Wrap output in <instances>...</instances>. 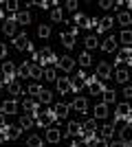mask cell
<instances>
[{
  "mask_svg": "<svg viewBox=\"0 0 132 147\" xmlns=\"http://www.w3.org/2000/svg\"><path fill=\"white\" fill-rule=\"evenodd\" d=\"M29 66H31V77H33V79L42 77V70H44V68L40 66V64H33V61H29Z\"/></svg>",
  "mask_w": 132,
  "mask_h": 147,
  "instance_id": "b9f144b4",
  "label": "cell"
},
{
  "mask_svg": "<svg viewBox=\"0 0 132 147\" xmlns=\"http://www.w3.org/2000/svg\"><path fill=\"white\" fill-rule=\"evenodd\" d=\"M38 37H42V40L51 37V26H49V24H40V26H38Z\"/></svg>",
  "mask_w": 132,
  "mask_h": 147,
  "instance_id": "7bdbcfd3",
  "label": "cell"
},
{
  "mask_svg": "<svg viewBox=\"0 0 132 147\" xmlns=\"http://www.w3.org/2000/svg\"><path fill=\"white\" fill-rule=\"evenodd\" d=\"M110 75H112L110 61H99V64H97V70H95V77L99 81H104V79H110Z\"/></svg>",
  "mask_w": 132,
  "mask_h": 147,
  "instance_id": "52a82bcc",
  "label": "cell"
},
{
  "mask_svg": "<svg viewBox=\"0 0 132 147\" xmlns=\"http://www.w3.org/2000/svg\"><path fill=\"white\" fill-rule=\"evenodd\" d=\"M0 77H2L5 84L16 79V66H13V61H5V64L0 66Z\"/></svg>",
  "mask_w": 132,
  "mask_h": 147,
  "instance_id": "8992f818",
  "label": "cell"
},
{
  "mask_svg": "<svg viewBox=\"0 0 132 147\" xmlns=\"http://www.w3.org/2000/svg\"><path fill=\"white\" fill-rule=\"evenodd\" d=\"M84 127V134H88V132H97V119H86V121L82 123Z\"/></svg>",
  "mask_w": 132,
  "mask_h": 147,
  "instance_id": "d6a6232c",
  "label": "cell"
},
{
  "mask_svg": "<svg viewBox=\"0 0 132 147\" xmlns=\"http://www.w3.org/2000/svg\"><path fill=\"white\" fill-rule=\"evenodd\" d=\"M126 5H128V7H130V9H132V0H128V2H126Z\"/></svg>",
  "mask_w": 132,
  "mask_h": 147,
  "instance_id": "91938a15",
  "label": "cell"
},
{
  "mask_svg": "<svg viewBox=\"0 0 132 147\" xmlns=\"http://www.w3.org/2000/svg\"><path fill=\"white\" fill-rule=\"evenodd\" d=\"M16 77H18V79H29V77H31V66H29V61H24V64H20V66L16 68Z\"/></svg>",
  "mask_w": 132,
  "mask_h": 147,
  "instance_id": "603a6c76",
  "label": "cell"
},
{
  "mask_svg": "<svg viewBox=\"0 0 132 147\" xmlns=\"http://www.w3.org/2000/svg\"><path fill=\"white\" fill-rule=\"evenodd\" d=\"M93 26H95V29L99 26V20H97V18H90V29H93Z\"/></svg>",
  "mask_w": 132,
  "mask_h": 147,
  "instance_id": "9f6ffc18",
  "label": "cell"
},
{
  "mask_svg": "<svg viewBox=\"0 0 132 147\" xmlns=\"http://www.w3.org/2000/svg\"><path fill=\"white\" fill-rule=\"evenodd\" d=\"M2 86H5V81H2V77H0V88H2Z\"/></svg>",
  "mask_w": 132,
  "mask_h": 147,
  "instance_id": "94428289",
  "label": "cell"
},
{
  "mask_svg": "<svg viewBox=\"0 0 132 147\" xmlns=\"http://www.w3.org/2000/svg\"><path fill=\"white\" fill-rule=\"evenodd\" d=\"M82 134H84V127H82V123H77V121H70V123H68V127H66V134H62V136L75 138V136H82Z\"/></svg>",
  "mask_w": 132,
  "mask_h": 147,
  "instance_id": "5bb4252c",
  "label": "cell"
},
{
  "mask_svg": "<svg viewBox=\"0 0 132 147\" xmlns=\"http://www.w3.org/2000/svg\"><path fill=\"white\" fill-rule=\"evenodd\" d=\"M5 125H7V123H5V114H2V112H0V129L5 127Z\"/></svg>",
  "mask_w": 132,
  "mask_h": 147,
  "instance_id": "6f0895ef",
  "label": "cell"
},
{
  "mask_svg": "<svg viewBox=\"0 0 132 147\" xmlns=\"http://www.w3.org/2000/svg\"><path fill=\"white\" fill-rule=\"evenodd\" d=\"M0 29L5 31L7 37H16V35H18V22H16V16H9V18L5 20V24L0 26Z\"/></svg>",
  "mask_w": 132,
  "mask_h": 147,
  "instance_id": "ba28073f",
  "label": "cell"
},
{
  "mask_svg": "<svg viewBox=\"0 0 132 147\" xmlns=\"http://www.w3.org/2000/svg\"><path fill=\"white\" fill-rule=\"evenodd\" d=\"M0 112H2V114H16V112H18V101H16V99H9V101H2V103H0Z\"/></svg>",
  "mask_w": 132,
  "mask_h": 147,
  "instance_id": "9a60e30c",
  "label": "cell"
},
{
  "mask_svg": "<svg viewBox=\"0 0 132 147\" xmlns=\"http://www.w3.org/2000/svg\"><path fill=\"white\" fill-rule=\"evenodd\" d=\"M114 24V20L110 18V16H106V18L99 20V26H97V33H106V31H110V26Z\"/></svg>",
  "mask_w": 132,
  "mask_h": 147,
  "instance_id": "83f0119b",
  "label": "cell"
},
{
  "mask_svg": "<svg viewBox=\"0 0 132 147\" xmlns=\"http://www.w3.org/2000/svg\"><path fill=\"white\" fill-rule=\"evenodd\" d=\"M119 136H121L119 141L123 143V145H130V143H132V127H130V125H126V127L119 132Z\"/></svg>",
  "mask_w": 132,
  "mask_h": 147,
  "instance_id": "4dcf8cb0",
  "label": "cell"
},
{
  "mask_svg": "<svg viewBox=\"0 0 132 147\" xmlns=\"http://www.w3.org/2000/svg\"><path fill=\"white\" fill-rule=\"evenodd\" d=\"M55 77H57L55 68H44V70H42V79H46V81H55Z\"/></svg>",
  "mask_w": 132,
  "mask_h": 147,
  "instance_id": "60d3db41",
  "label": "cell"
},
{
  "mask_svg": "<svg viewBox=\"0 0 132 147\" xmlns=\"http://www.w3.org/2000/svg\"><path fill=\"white\" fill-rule=\"evenodd\" d=\"M13 46L18 51H29V53H35V49H33V44L29 42V35L26 33H20V35L13 37Z\"/></svg>",
  "mask_w": 132,
  "mask_h": 147,
  "instance_id": "5b68a950",
  "label": "cell"
},
{
  "mask_svg": "<svg viewBox=\"0 0 132 147\" xmlns=\"http://www.w3.org/2000/svg\"><path fill=\"white\" fill-rule=\"evenodd\" d=\"M128 79H130V68L119 66L117 70H114V81H119V84H126Z\"/></svg>",
  "mask_w": 132,
  "mask_h": 147,
  "instance_id": "44dd1931",
  "label": "cell"
},
{
  "mask_svg": "<svg viewBox=\"0 0 132 147\" xmlns=\"http://www.w3.org/2000/svg\"><path fill=\"white\" fill-rule=\"evenodd\" d=\"M88 147H108V143H106V141H101V138H97V141H95V143H90Z\"/></svg>",
  "mask_w": 132,
  "mask_h": 147,
  "instance_id": "681fc988",
  "label": "cell"
},
{
  "mask_svg": "<svg viewBox=\"0 0 132 147\" xmlns=\"http://www.w3.org/2000/svg\"><path fill=\"white\" fill-rule=\"evenodd\" d=\"M16 147H18V145H16Z\"/></svg>",
  "mask_w": 132,
  "mask_h": 147,
  "instance_id": "03108f58",
  "label": "cell"
},
{
  "mask_svg": "<svg viewBox=\"0 0 132 147\" xmlns=\"http://www.w3.org/2000/svg\"><path fill=\"white\" fill-rule=\"evenodd\" d=\"M7 53H9V49H7V44L5 42H0V59H5Z\"/></svg>",
  "mask_w": 132,
  "mask_h": 147,
  "instance_id": "c3c4849f",
  "label": "cell"
},
{
  "mask_svg": "<svg viewBox=\"0 0 132 147\" xmlns=\"http://www.w3.org/2000/svg\"><path fill=\"white\" fill-rule=\"evenodd\" d=\"M123 97H126L128 101L132 99V86H123Z\"/></svg>",
  "mask_w": 132,
  "mask_h": 147,
  "instance_id": "f907efd6",
  "label": "cell"
},
{
  "mask_svg": "<svg viewBox=\"0 0 132 147\" xmlns=\"http://www.w3.org/2000/svg\"><path fill=\"white\" fill-rule=\"evenodd\" d=\"M101 97H104V101H101V103H114V101H117V92L114 90H104L101 92Z\"/></svg>",
  "mask_w": 132,
  "mask_h": 147,
  "instance_id": "d590c367",
  "label": "cell"
},
{
  "mask_svg": "<svg viewBox=\"0 0 132 147\" xmlns=\"http://www.w3.org/2000/svg\"><path fill=\"white\" fill-rule=\"evenodd\" d=\"M31 61L33 64H40V66H44V64H57V57H55V53L49 49V46H44V49H40V51H35V53H31Z\"/></svg>",
  "mask_w": 132,
  "mask_h": 147,
  "instance_id": "6da1fadb",
  "label": "cell"
},
{
  "mask_svg": "<svg viewBox=\"0 0 132 147\" xmlns=\"http://www.w3.org/2000/svg\"><path fill=\"white\" fill-rule=\"evenodd\" d=\"M53 121H55L53 110H42L38 117H35V125H38V127H44V129H49L51 125H53Z\"/></svg>",
  "mask_w": 132,
  "mask_h": 147,
  "instance_id": "277c9868",
  "label": "cell"
},
{
  "mask_svg": "<svg viewBox=\"0 0 132 147\" xmlns=\"http://www.w3.org/2000/svg\"><path fill=\"white\" fill-rule=\"evenodd\" d=\"M132 57V49L130 46H123V49L117 51V59H114V64H123V61H130Z\"/></svg>",
  "mask_w": 132,
  "mask_h": 147,
  "instance_id": "ffe728a7",
  "label": "cell"
},
{
  "mask_svg": "<svg viewBox=\"0 0 132 147\" xmlns=\"http://www.w3.org/2000/svg\"><path fill=\"white\" fill-rule=\"evenodd\" d=\"M51 20H53V22H64V11L60 9V5H55L51 9Z\"/></svg>",
  "mask_w": 132,
  "mask_h": 147,
  "instance_id": "1f68e13d",
  "label": "cell"
},
{
  "mask_svg": "<svg viewBox=\"0 0 132 147\" xmlns=\"http://www.w3.org/2000/svg\"><path fill=\"white\" fill-rule=\"evenodd\" d=\"M117 22H119L121 26H126V29L132 26V13L130 11H121L119 16H117Z\"/></svg>",
  "mask_w": 132,
  "mask_h": 147,
  "instance_id": "f1b7e54d",
  "label": "cell"
},
{
  "mask_svg": "<svg viewBox=\"0 0 132 147\" xmlns=\"http://www.w3.org/2000/svg\"><path fill=\"white\" fill-rule=\"evenodd\" d=\"M93 114H95L93 119H106L108 114H110V108H108L106 103H97V105H95V110H93Z\"/></svg>",
  "mask_w": 132,
  "mask_h": 147,
  "instance_id": "cb8c5ba5",
  "label": "cell"
},
{
  "mask_svg": "<svg viewBox=\"0 0 132 147\" xmlns=\"http://www.w3.org/2000/svg\"><path fill=\"white\" fill-rule=\"evenodd\" d=\"M33 7H40V9H46V7H51V2H46V0H40V2H33Z\"/></svg>",
  "mask_w": 132,
  "mask_h": 147,
  "instance_id": "816d5d0a",
  "label": "cell"
},
{
  "mask_svg": "<svg viewBox=\"0 0 132 147\" xmlns=\"http://www.w3.org/2000/svg\"><path fill=\"white\" fill-rule=\"evenodd\" d=\"M117 42H121L123 46H130V49H132V31H130V29H123Z\"/></svg>",
  "mask_w": 132,
  "mask_h": 147,
  "instance_id": "f546056e",
  "label": "cell"
},
{
  "mask_svg": "<svg viewBox=\"0 0 132 147\" xmlns=\"http://www.w3.org/2000/svg\"><path fill=\"white\" fill-rule=\"evenodd\" d=\"M130 75H132V64H130Z\"/></svg>",
  "mask_w": 132,
  "mask_h": 147,
  "instance_id": "be15d7a7",
  "label": "cell"
},
{
  "mask_svg": "<svg viewBox=\"0 0 132 147\" xmlns=\"http://www.w3.org/2000/svg\"><path fill=\"white\" fill-rule=\"evenodd\" d=\"M112 134H114L112 125H104V127H101V141L110 143V138H112Z\"/></svg>",
  "mask_w": 132,
  "mask_h": 147,
  "instance_id": "8d00e7d4",
  "label": "cell"
},
{
  "mask_svg": "<svg viewBox=\"0 0 132 147\" xmlns=\"http://www.w3.org/2000/svg\"><path fill=\"white\" fill-rule=\"evenodd\" d=\"M57 68H60V70H64V73H70V70H75V59H73L70 55L57 57Z\"/></svg>",
  "mask_w": 132,
  "mask_h": 147,
  "instance_id": "8fae6325",
  "label": "cell"
},
{
  "mask_svg": "<svg viewBox=\"0 0 132 147\" xmlns=\"http://www.w3.org/2000/svg\"><path fill=\"white\" fill-rule=\"evenodd\" d=\"M5 11H7V0H0V13L5 16Z\"/></svg>",
  "mask_w": 132,
  "mask_h": 147,
  "instance_id": "11a10c76",
  "label": "cell"
},
{
  "mask_svg": "<svg viewBox=\"0 0 132 147\" xmlns=\"http://www.w3.org/2000/svg\"><path fill=\"white\" fill-rule=\"evenodd\" d=\"M70 147H88V143L86 141H73V145Z\"/></svg>",
  "mask_w": 132,
  "mask_h": 147,
  "instance_id": "db71d44e",
  "label": "cell"
},
{
  "mask_svg": "<svg viewBox=\"0 0 132 147\" xmlns=\"http://www.w3.org/2000/svg\"><path fill=\"white\" fill-rule=\"evenodd\" d=\"M40 90H42V86H40L38 81H33L31 86L26 88V92H29V94H31V99H33V97H38V94H40Z\"/></svg>",
  "mask_w": 132,
  "mask_h": 147,
  "instance_id": "ee69618b",
  "label": "cell"
},
{
  "mask_svg": "<svg viewBox=\"0 0 132 147\" xmlns=\"http://www.w3.org/2000/svg\"><path fill=\"white\" fill-rule=\"evenodd\" d=\"M44 141H49V143H60V141H62V132L51 125V127L46 129V134H44Z\"/></svg>",
  "mask_w": 132,
  "mask_h": 147,
  "instance_id": "e0dca14e",
  "label": "cell"
},
{
  "mask_svg": "<svg viewBox=\"0 0 132 147\" xmlns=\"http://www.w3.org/2000/svg\"><path fill=\"white\" fill-rule=\"evenodd\" d=\"M68 112H70L68 103H55V105H53V117H55V119L68 117Z\"/></svg>",
  "mask_w": 132,
  "mask_h": 147,
  "instance_id": "d6986e66",
  "label": "cell"
},
{
  "mask_svg": "<svg viewBox=\"0 0 132 147\" xmlns=\"http://www.w3.org/2000/svg\"><path fill=\"white\" fill-rule=\"evenodd\" d=\"M38 99H40V103H51V101H53V92L51 90H46V88H42V90H40V94H38Z\"/></svg>",
  "mask_w": 132,
  "mask_h": 147,
  "instance_id": "836d02e7",
  "label": "cell"
},
{
  "mask_svg": "<svg viewBox=\"0 0 132 147\" xmlns=\"http://www.w3.org/2000/svg\"><path fill=\"white\" fill-rule=\"evenodd\" d=\"M128 125H130V127H132V114H130V119H128Z\"/></svg>",
  "mask_w": 132,
  "mask_h": 147,
  "instance_id": "680465c9",
  "label": "cell"
},
{
  "mask_svg": "<svg viewBox=\"0 0 132 147\" xmlns=\"http://www.w3.org/2000/svg\"><path fill=\"white\" fill-rule=\"evenodd\" d=\"M108 147H128V145H123L121 141H110V143H108Z\"/></svg>",
  "mask_w": 132,
  "mask_h": 147,
  "instance_id": "f5cc1de1",
  "label": "cell"
},
{
  "mask_svg": "<svg viewBox=\"0 0 132 147\" xmlns=\"http://www.w3.org/2000/svg\"><path fill=\"white\" fill-rule=\"evenodd\" d=\"M7 11H11L13 16L20 11V2H16V0H7Z\"/></svg>",
  "mask_w": 132,
  "mask_h": 147,
  "instance_id": "f6af8a7d",
  "label": "cell"
},
{
  "mask_svg": "<svg viewBox=\"0 0 132 147\" xmlns=\"http://www.w3.org/2000/svg\"><path fill=\"white\" fill-rule=\"evenodd\" d=\"M77 7H79V5H77V0H68V2H66V9H70L73 13H77Z\"/></svg>",
  "mask_w": 132,
  "mask_h": 147,
  "instance_id": "bcb514c9",
  "label": "cell"
},
{
  "mask_svg": "<svg viewBox=\"0 0 132 147\" xmlns=\"http://www.w3.org/2000/svg\"><path fill=\"white\" fill-rule=\"evenodd\" d=\"M73 22H75L77 29H90V18H88L86 13H82V11L73 13Z\"/></svg>",
  "mask_w": 132,
  "mask_h": 147,
  "instance_id": "4fadbf2b",
  "label": "cell"
},
{
  "mask_svg": "<svg viewBox=\"0 0 132 147\" xmlns=\"http://www.w3.org/2000/svg\"><path fill=\"white\" fill-rule=\"evenodd\" d=\"M2 141H5V138H2V132H0V143H2Z\"/></svg>",
  "mask_w": 132,
  "mask_h": 147,
  "instance_id": "6125c7cd",
  "label": "cell"
},
{
  "mask_svg": "<svg viewBox=\"0 0 132 147\" xmlns=\"http://www.w3.org/2000/svg\"><path fill=\"white\" fill-rule=\"evenodd\" d=\"M0 132H2V138H5V141H16V138L22 134V129H20L18 125H5Z\"/></svg>",
  "mask_w": 132,
  "mask_h": 147,
  "instance_id": "30bf717a",
  "label": "cell"
},
{
  "mask_svg": "<svg viewBox=\"0 0 132 147\" xmlns=\"http://www.w3.org/2000/svg\"><path fill=\"white\" fill-rule=\"evenodd\" d=\"M84 44H86L88 51H93V49H97V46H99V40H97V35H88L86 40H84Z\"/></svg>",
  "mask_w": 132,
  "mask_h": 147,
  "instance_id": "f35d334b",
  "label": "cell"
},
{
  "mask_svg": "<svg viewBox=\"0 0 132 147\" xmlns=\"http://www.w3.org/2000/svg\"><path fill=\"white\" fill-rule=\"evenodd\" d=\"M130 114H132V105L128 103V101H126V103H119V105H117V110H114V117L126 119V121L130 119Z\"/></svg>",
  "mask_w": 132,
  "mask_h": 147,
  "instance_id": "2e32d148",
  "label": "cell"
},
{
  "mask_svg": "<svg viewBox=\"0 0 132 147\" xmlns=\"http://www.w3.org/2000/svg\"><path fill=\"white\" fill-rule=\"evenodd\" d=\"M57 92H60V94H68L70 92V79L68 77H57Z\"/></svg>",
  "mask_w": 132,
  "mask_h": 147,
  "instance_id": "7402d4cb",
  "label": "cell"
},
{
  "mask_svg": "<svg viewBox=\"0 0 132 147\" xmlns=\"http://www.w3.org/2000/svg\"><path fill=\"white\" fill-rule=\"evenodd\" d=\"M86 88H88V94H90V97H99L101 92L106 90L104 81H99L97 77H86Z\"/></svg>",
  "mask_w": 132,
  "mask_h": 147,
  "instance_id": "3957f363",
  "label": "cell"
},
{
  "mask_svg": "<svg viewBox=\"0 0 132 147\" xmlns=\"http://www.w3.org/2000/svg\"><path fill=\"white\" fill-rule=\"evenodd\" d=\"M16 22H18V26L31 24V13H29V11H18V13H16Z\"/></svg>",
  "mask_w": 132,
  "mask_h": 147,
  "instance_id": "4316f807",
  "label": "cell"
},
{
  "mask_svg": "<svg viewBox=\"0 0 132 147\" xmlns=\"http://www.w3.org/2000/svg\"><path fill=\"white\" fill-rule=\"evenodd\" d=\"M35 125V119L29 117V114H20V121H18V127L20 129H31Z\"/></svg>",
  "mask_w": 132,
  "mask_h": 147,
  "instance_id": "d4e9b609",
  "label": "cell"
},
{
  "mask_svg": "<svg viewBox=\"0 0 132 147\" xmlns=\"http://www.w3.org/2000/svg\"><path fill=\"white\" fill-rule=\"evenodd\" d=\"M99 49H101V51H106V53H112V51H117V37H114V35H108L106 40L99 44Z\"/></svg>",
  "mask_w": 132,
  "mask_h": 147,
  "instance_id": "ac0fdd59",
  "label": "cell"
},
{
  "mask_svg": "<svg viewBox=\"0 0 132 147\" xmlns=\"http://www.w3.org/2000/svg\"><path fill=\"white\" fill-rule=\"evenodd\" d=\"M26 147H44V141L38 134H31L29 138H26Z\"/></svg>",
  "mask_w": 132,
  "mask_h": 147,
  "instance_id": "e575fe53",
  "label": "cell"
},
{
  "mask_svg": "<svg viewBox=\"0 0 132 147\" xmlns=\"http://www.w3.org/2000/svg\"><path fill=\"white\" fill-rule=\"evenodd\" d=\"M82 88H86V73L79 70L75 75V79H70V92H79Z\"/></svg>",
  "mask_w": 132,
  "mask_h": 147,
  "instance_id": "7c38bea8",
  "label": "cell"
},
{
  "mask_svg": "<svg viewBox=\"0 0 132 147\" xmlns=\"http://www.w3.org/2000/svg\"><path fill=\"white\" fill-rule=\"evenodd\" d=\"M99 7H101V9H112V7H114V2H112V0H101V2H99Z\"/></svg>",
  "mask_w": 132,
  "mask_h": 147,
  "instance_id": "7dc6e473",
  "label": "cell"
},
{
  "mask_svg": "<svg viewBox=\"0 0 132 147\" xmlns=\"http://www.w3.org/2000/svg\"><path fill=\"white\" fill-rule=\"evenodd\" d=\"M64 24L68 26V29L60 35V42H62L66 49H75V42H77V26H70V24H73L70 20H64Z\"/></svg>",
  "mask_w": 132,
  "mask_h": 147,
  "instance_id": "7a4b0ae2",
  "label": "cell"
},
{
  "mask_svg": "<svg viewBox=\"0 0 132 147\" xmlns=\"http://www.w3.org/2000/svg\"><path fill=\"white\" fill-rule=\"evenodd\" d=\"M68 108H70V110H75V112H79V114H86V110H88V99L86 97H75L68 103Z\"/></svg>",
  "mask_w": 132,
  "mask_h": 147,
  "instance_id": "9c48e42d",
  "label": "cell"
},
{
  "mask_svg": "<svg viewBox=\"0 0 132 147\" xmlns=\"http://www.w3.org/2000/svg\"><path fill=\"white\" fill-rule=\"evenodd\" d=\"M128 147H132V143H130V145H128Z\"/></svg>",
  "mask_w": 132,
  "mask_h": 147,
  "instance_id": "e7e4bbea",
  "label": "cell"
},
{
  "mask_svg": "<svg viewBox=\"0 0 132 147\" xmlns=\"http://www.w3.org/2000/svg\"><path fill=\"white\" fill-rule=\"evenodd\" d=\"M110 125H112V129H114V132H121V129H123V127L128 125V121H126V119H119V117H114Z\"/></svg>",
  "mask_w": 132,
  "mask_h": 147,
  "instance_id": "74e56055",
  "label": "cell"
},
{
  "mask_svg": "<svg viewBox=\"0 0 132 147\" xmlns=\"http://www.w3.org/2000/svg\"><path fill=\"white\" fill-rule=\"evenodd\" d=\"M7 90H9V94L11 97H18V94H22V84H20L18 79H13L7 84Z\"/></svg>",
  "mask_w": 132,
  "mask_h": 147,
  "instance_id": "484cf974",
  "label": "cell"
},
{
  "mask_svg": "<svg viewBox=\"0 0 132 147\" xmlns=\"http://www.w3.org/2000/svg\"><path fill=\"white\" fill-rule=\"evenodd\" d=\"M77 61H79V66L88 68V66H90V64H93V57H90V53H88V51H86V53H82V55H79V59H77Z\"/></svg>",
  "mask_w": 132,
  "mask_h": 147,
  "instance_id": "ab89813d",
  "label": "cell"
}]
</instances>
